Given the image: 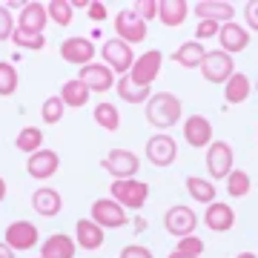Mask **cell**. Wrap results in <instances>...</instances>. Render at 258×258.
<instances>
[{
    "label": "cell",
    "mask_w": 258,
    "mask_h": 258,
    "mask_svg": "<svg viewBox=\"0 0 258 258\" xmlns=\"http://www.w3.org/2000/svg\"><path fill=\"white\" fill-rule=\"evenodd\" d=\"M144 115H147V120L155 129L166 132V129H172L178 120H181L184 103H181V98L172 95V92H155L147 103H144Z\"/></svg>",
    "instance_id": "1"
},
{
    "label": "cell",
    "mask_w": 258,
    "mask_h": 258,
    "mask_svg": "<svg viewBox=\"0 0 258 258\" xmlns=\"http://www.w3.org/2000/svg\"><path fill=\"white\" fill-rule=\"evenodd\" d=\"M109 198L118 201L123 210H144V204L149 198V186L138 178H120V181H112L109 184Z\"/></svg>",
    "instance_id": "2"
},
{
    "label": "cell",
    "mask_w": 258,
    "mask_h": 258,
    "mask_svg": "<svg viewBox=\"0 0 258 258\" xmlns=\"http://www.w3.org/2000/svg\"><path fill=\"white\" fill-rule=\"evenodd\" d=\"M89 218L98 227H103V230H118V227H126L129 212L118 201H112V198H98L92 204V210H89Z\"/></svg>",
    "instance_id": "3"
},
{
    "label": "cell",
    "mask_w": 258,
    "mask_h": 258,
    "mask_svg": "<svg viewBox=\"0 0 258 258\" xmlns=\"http://www.w3.org/2000/svg\"><path fill=\"white\" fill-rule=\"evenodd\" d=\"M101 166L112 175V181H120V178H135L141 169V158L132 152V149H112L109 155L101 161Z\"/></svg>",
    "instance_id": "4"
},
{
    "label": "cell",
    "mask_w": 258,
    "mask_h": 258,
    "mask_svg": "<svg viewBox=\"0 0 258 258\" xmlns=\"http://www.w3.org/2000/svg\"><path fill=\"white\" fill-rule=\"evenodd\" d=\"M201 75L207 83H227L235 75V63H232V55H227V52H207L201 60Z\"/></svg>",
    "instance_id": "5"
},
{
    "label": "cell",
    "mask_w": 258,
    "mask_h": 258,
    "mask_svg": "<svg viewBox=\"0 0 258 258\" xmlns=\"http://www.w3.org/2000/svg\"><path fill=\"white\" fill-rule=\"evenodd\" d=\"M98 55L103 57V63L109 66L115 75H126L129 69H132V63H135V52H132V46L123 43V40H118V37L106 40Z\"/></svg>",
    "instance_id": "6"
},
{
    "label": "cell",
    "mask_w": 258,
    "mask_h": 258,
    "mask_svg": "<svg viewBox=\"0 0 258 258\" xmlns=\"http://www.w3.org/2000/svg\"><path fill=\"white\" fill-rule=\"evenodd\" d=\"M207 169L212 181H227L235 164H232V147L227 141H212L207 147Z\"/></svg>",
    "instance_id": "7"
},
{
    "label": "cell",
    "mask_w": 258,
    "mask_h": 258,
    "mask_svg": "<svg viewBox=\"0 0 258 258\" xmlns=\"http://www.w3.org/2000/svg\"><path fill=\"white\" fill-rule=\"evenodd\" d=\"M161 63H164V55H161L158 49H149V52H144L141 57H135L132 69L126 72L129 81L138 83V86H152V81L161 75Z\"/></svg>",
    "instance_id": "8"
},
{
    "label": "cell",
    "mask_w": 258,
    "mask_h": 258,
    "mask_svg": "<svg viewBox=\"0 0 258 258\" xmlns=\"http://www.w3.org/2000/svg\"><path fill=\"white\" fill-rule=\"evenodd\" d=\"M164 227L169 235H178V238H184V235H192L195 227H198V215L192 212V207H186V204H175V207H169L164 212Z\"/></svg>",
    "instance_id": "9"
},
{
    "label": "cell",
    "mask_w": 258,
    "mask_h": 258,
    "mask_svg": "<svg viewBox=\"0 0 258 258\" xmlns=\"http://www.w3.org/2000/svg\"><path fill=\"white\" fill-rule=\"evenodd\" d=\"M115 32H118V40H123L129 46L147 40V23L135 15V9H120L115 15Z\"/></svg>",
    "instance_id": "10"
},
{
    "label": "cell",
    "mask_w": 258,
    "mask_h": 258,
    "mask_svg": "<svg viewBox=\"0 0 258 258\" xmlns=\"http://www.w3.org/2000/svg\"><path fill=\"white\" fill-rule=\"evenodd\" d=\"M147 158H149V164L152 166H172L178 161V144L175 138H169L166 132H161V135H152V138L147 141Z\"/></svg>",
    "instance_id": "11"
},
{
    "label": "cell",
    "mask_w": 258,
    "mask_h": 258,
    "mask_svg": "<svg viewBox=\"0 0 258 258\" xmlns=\"http://www.w3.org/2000/svg\"><path fill=\"white\" fill-rule=\"evenodd\" d=\"M95 55H98V49H95V43L89 37H66L60 43V57L66 63L89 66V63H95Z\"/></svg>",
    "instance_id": "12"
},
{
    "label": "cell",
    "mask_w": 258,
    "mask_h": 258,
    "mask_svg": "<svg viewBox=\"0 0 258 258\" xmlns=\"http://www.w3.org/2000/svg\"><path fill=\"white\" fill-rule=\"evenodd\" d=\"M78 81H83V86L89 89V92H109L112 86H115V72H112L106 63H89V66H81V75H78Z\"/></svg>",
    "instance_id": "13"
},
{
    "label": "cell",
    "mask_w": 258,
    "mask_h": 258,
    "mask_svg": "<svg viewBox=\"0 0 258 258\" xmlns=\"http://www.w3.org/2000/svg\"><path fill=\"white\" fill-rule=\"evenodd\" d=\"M37 238H40V232L32 221H12L6 227V244L15 252H29L32 247H37Z\"/></svg>",
    "instance_id": "14"
},
{
    "label": "cell",
    "mask_w": 258,
    "mask_h": 258,
    "mask_svg": "<svg viewBox=\"0 0 258 258\" xmlns=\"http://www.w3.org/2000/svg\"><path fill=\"white\" fill-rule=\"evenodd\" d=\"M57 166H60V158H57L55 149H37L35 155H29L26 172L35 178V181H49V178L57 172Z\"/></svg>",
    "instance_id": "15"
},
{
    "label": "cell",
    "mask_w": 258,
    "mask_h": 258,
    "mask_svg": "<svg viewBox=\"0 0 258 258\" xmlns=\"http://www.w3.org/2000/svg\"><path fill=\"white\" fill-rule=\"evenodd\" d=\"M184 141L195 149H207L212 144V123L204 115H189L184 120Z\"/></svg>",
    "instance_id": "16"
},
{
    "label": "cell",
    "mask_w": 258,
    "mask_h": 258,
    "mask_svg": "<svg viewBox=\"0 0 258 258\" xmlns=\"http://www.w3.org/2000/svg\"><path fill=\"white\" fill-rule=\"evenodd\" d=\"M198 20H212V23H232L235 18V6L227 3V0H198L192 6Z\"/></svg>",
    "instance_id": "17"
},
{
    "label": "cell",
    "mask_w": 258,
    "mask_h": 258,
    "mask_svg": "<svg viewBox=\"0 0 258 258\" xmlns=\"http://www.w3.org/2000/svg\"><path fill=\"white\" fill-rule=\"evenodd\" d=\"M204 224H207V230H212V232H230L232 227H235V210H232L230 204L212 201V204H207Z\"/></svg>",
    "instance_id": "18"
},
{
    "label": "cell",
    "mask_w": 258,
    "mask_h": 258,
    "mask_svg": "<svg viewBox=\"0 0 258 258\" xmlns=\"http://www.w3.org/2000/svg\"><path fill=\"white\" fill-rule=\"evenodd\" d=\"M103 238H106V230L98 227L92 218H81V221L75 224V244L86 252H92V249H101L103 247Z\"/></svg>",
    "instance_id": "19"
},
{
    "label": "cell",
    "mask_w": 258,
    "mask_h": 258,
    "mask_svg": "<svg viewBox=\"0 0 258 258\" xmlns=\"http://www.w3.org/2000/svg\"><path fill=\"white\" fill-rule=\"evenodd\" d=\"M218 43H221V52H227V55L244 52L249 46V29L238 26L235 20L232 23H224L221 32H218Z\"/></svg>",
    "instance_id": "20"
},
{
    "label": "cell",
    "mask_w": 258,
    "mask_h": 258,
    "mask_svg": "<svg viewBox=\"0 0 258 258\" xmlns=\"http://www.w3.org/2000/svg\"><path fill=\"white\" fill-rule=\"evenodd\" d=\"M46 23H49L46 3H37V0H29L26 6L20 9L18 29H23V32H35V35H43V29H46Z\"/></svg>",
    "instance_id": "21"
},
{
    "label": "cell",
    "mask_w": 258,
    "mask_h": 258,
    "mask_svg": "<svg viewBox=\"0 0 258 258\" xmlns=\"http://www.w3.org/2000/svg\"><path fill=\"white\" fill-rule=\"evenodd\" d=\"M32 210L37 215H43V218H52V215H57V212L63 210V198L52 186H40V189L32 192Z\"/></svg>",
    "instance_id": "22"
},
{
    "label": "cell",
    "mask_w": 258,
    "mask_h": 258,
    "mask_svg": "<svg viewBox=\"0 0 258 258\" xmlns=\"http://www.w3.org/2000/svg\"><path fill=\"white\" fill-rule=\"evenodd\" d=\"M189 15V3L186 0H158V20L166 29H178Z\"/></svg>",
    "instance_id": "23"
},
{
    "label": "cell",
    "mask_w": 258,
    "mask_h": 258,
    "mask_svg": "<svg viewBox=\"0 0 258 258\" xmlns=\"http://www.w3.org/2000/svg\"><path fill=\"white\" fill-rule=\"evenodd\" d=\"M75 244L69 235L63 232H55V235H49L43 244H40V258H75Z\"/></svg>",
    "instance_id": "24"
},
{
    "label": "cell",
    "mask_w": 258,
    "mask_h": 258,
    "mask_svg": "<svg viewBox=\"0 0 258 258\" xmlns=\"http://www.w3.org/2000/svg\"><path fill=\"white\" fill-rule=\"evenodd\" d=\"M204 55H207V49H204L198 40H186V43H181V46L172 52V63L184 66V69H198Z\"/></svg>",
    "instance_id": "25"
},
{
    "label": "cell",
    "mask_w": 258,
    "mask_h": 258,
    "mask_svg": "<svg viewBox=\"0 0 258 258\" xmlns=\"http://www.w3.org/2000/svg\"><path fill=\"white\" fill-rule=\"evenodd\" d=\"M249 92H252V83H249L247 75H241V72H235L230 81L224 83V98H227V103H230V106L244 103L249 98Z\"/></svg>",
    "instance_id": "26"
},
{
    "label": "cell",
    "mask_w": 258,
    "mask_h": 258,
    "mask_svg": "<svg viewBox=\"0 0 258 258\" xmlns=\"http://www.w3.org/2000/svg\"><path fill=\"white\" fill-rule=\"evenodd\" d=\"M89 89L83 86V81H78V78H72V81H66L63 86H60V101H63V106H72V109H81V106H86L89 103Z\"/></svg>",
    "instance_id": "27"
},
{
    "label": "cell",
    "mask_w": 258,
    "mask_h": 258,
    "mask_svg": "<svg viewBox=\"0 0 258 258\" xmlns=\"http://www.w3.org/2000/svg\"><path fill=\"white\" fill-rule=\"evenodd\" d=\"M115 89H118V98H123L126 103H147L152 98V86H138L129 81V75H120Z\"/></svg>",
    "instance_id": "28"
},
{
    "label": "cell",
    "mask_w": 258,
    "mask_h": 258,
    "mask_svg": "<svg viewBox=\"0 0 258 258\" xmlns=\"http://www.w3.org/2000/svg\"><path fill=\"white\" fill-rule=\"evenodd\" d=\"M92 118H95V123H98L101 129H106V132H115V129L120 126V112H118V106H115V103L101 101L98 106H95Z\"/></svg>",
    "instance_id": "29"
},
{
    "label": "cell",
    "mask_w": 258,
    "mask_h": 258,
    "mask_svg": "<svg viewBox=\"0 0 258 258\" xmlns=\"http://www.w3.org/2000/svg\"><path fill=\"white\" fill-rule=\"evenodd\" d=\"M186 192L192 195V201H198V204H212L215 195H218V189H215L212 181H204V178L189 175L186 178Z\"/></svg>",
    "instance_id": "30"
},
{
    "label": "cell",
    "mask_w": 258,
    "mask_h": 258,
    "mask_svg": "<svg viewBox=\"0 0 258 258\" xmlns=\"http://www.w3.org/2000/svg\"><path fill=\"white\" fill-rule=\"evenodd\" d=\"M15 147L20 152H26V155H35L37 149H43V132L37 126H23L18 132V138H15Z\"/></svg>",
    "instance_id": "31"
},
{
    "label": "cell",
    "mask_w": 258,
    "mask_h": 258,
    "mask_svg": "<svg viewBox=\"0 0 258 258\" xmlns=\"http://www.w3.org/2000/svg\"><path fill=\"white\" fill-rule=\"evenodd\" d=\"M249 189H252V181L244 169H232L230 175H227V192L230 198H247Z\"/></svg>",
    "instance_id": "32"
},
{
    "label": "cell",
    "mask_w": 258,
    "mask_h": 258,
    "mask_svg": "<svg viewBox=\"0 0 258 258\" xmlns=\"http://www.w3.org/2000/svg\"><path fill=\"white\" fill-rule=\"evenodd\" d=\"M18 69L6 60H0V98H12V95L18 92Z\"/></svg>",
    "instance_id": "33"
},
{
    "label": "cell",
    "mask_w": 258,
    "mask_h": 258,
    "mask_svg": "<svg viewBox=\"0 0 258 258\" xmlns=\"http://www.w3.org/2000/svg\"><path fill=\"white\" fill-rule=\"evenodd\" d=\"M72 3L69 0H49L46 3V15L49 20H55L57 26H69L72 23Z\"/></svg>",
    "instance_id": "34"
},
{
    "label": "cell",
    "mask_w": 258,
    "mask_h": 258,
    "mask_svg": "<svg viewBox=\"0 0 258 258\" xmlns=\"http://www.w3.org/2000/svg\"><path fill=\"white\" fill-rule=\"evenodd\" d=\"M63 101H60V95H52V98H46L43 101V106H40V118L46 120V123H60L63 120Z\"/></svg>",
    "instance_id": "35"
},
{
    "label": "cell",
    "mask_w": 258,
    "mask_h": 258,
    "mask_svg": "<svg viewBox=\"0 0 258 258\" xmlns=\"http://www.w3.org/2000/svg\"><path fill=\"white\" fill-rule=\"evenodd\" d=\"M12 40H15V46L32 49V52H40V49L46 46V37H43V35H35V32H23V29H15Z\"/></svg>",
    "instance_id": "36"
},
{
    "label": "cell",
    "mask_w": 258,
    "mask_h": 258,
    "mask_svg": "<svg viewBox=\"0 0 258 258\" xmlns=\"http://www.w3.org/2000/svg\"><path fill=\"white\" fill-rule=\"evenodd\" d=\"M178 252H186V255H201L204 252V241L198 235H184V238H178Z\"/></svg>",
    "instance_id": "37"
},
{
    "label": "cell",
    "mask_w": 258,
    "mask_h": 258,
    "mask_svg": "<svg viewBox=\"0 0 258 258\" xmlns=\"http://www.w3.org/2000/svg\"><path fill=\"white\" fill-rule=\"evenodd\" d=\"M132 9H135V15L147 23V20H155L158 18V0H138Z\"/></svg>",
    "instance_id": "38"
},
{
    "label": "cell",
    "mask_w": 258,
    "mask_h": 258,
    "mask_svg": "<svg viewBox=\"0 0 258 258\" xmlns=\"http://www.w3.org/2000/svg\"><path fill=\"white\" fill-rule=\"evenodd\" d=\"M221 32V23H212V20H198V29H195V40L201 43L207 37H218Z\"/></svg>",
    "instance_id": "39"
},
{
    "label": "cell",
    "mask_w": 258,
    "mask_h": 258,
    "mask_svg": "<svg viewBox=\"0 0 258 258\" xmlns=\"http://www.w3.org/2000/svg\"><path fill=\"white\" fill-rule=\"evenodd\" d=\"M15 35V20H12V12L6 6H0V40H9Z\"/></svg>",
    "instance_id": "40"
},
{
    "label": "cell",
    "mask_w": 258,
    "mask_h": 258,
    "mask_svg": "<svg viewBox=\"0 0 258 258\" xmlns=\"http://www.w3.org/2000/svg\"><path fill=\"white\" fill-rule=\"evenodd\" d=\"M118 258H152V249L141 247V244H129V247L120 249Z\"/></svg>",
    "instance_id": "41"
},
{
    "label": "cell",
    "mask_w": 258,
    "mask_h": 258,
    "mask_svg": "<svg viewBox=\"0 0 258 258\" xmlns=\"http://www.w3.org/2000/svg\"><path fill=\"white\" fill-rule=\"evenodd\" d=\"M244 20H247V29L258 32V0H249L247 9H244Z\"/></svg>",
    "instance_id": "42"
},
{
    "label": "cell",
    "mask_w": 258,
    "mask_h": 258,
    "mask_svg": "<svg viewBox=\"0 0 258 258\" xmlns=\"http://www.w3.org/2000/svg\"><path fill=\"white\" fill-rule=\"evenodd\" d=\"M86 15L98 23V20H106V3H101V0H92L89 3V9H86Z\"/></svg>",
    "instance_id": "43"
},
{
    "label": "cell",
    "mask_w": 258,
    "mask_h": 258,
    "mask_svg": "<svg viewBox=\"0 0 258 258\" xmlns=\"http://www.w3.org/2000/svg\"><path fill=\"white\" fill-rule=\"evenodd\" d=\"M0 258H15V249H12L6 241H0Z\"/></svg>",
    "instance_id": "44"
},
{
    "label": "cell",
    "mask_w": 258,
    "mask_h": 258,
    "mask_svg": "<svg viewBox=\"0 0 258 258\" xmlns=\"http://www.w3.org/2000/svg\"><path fill=\"white\" fill-rule=\"evenodd\" d=\"M69 3H72V9H89L92 0H69Z\"/></svg>",
    "instance_id": "45"
},
{
    "label": "cell",
    "mask_w": 258,
    "mask_h": 258,
    "mask_svg": "<svg viewBox=\"0 0 258 258\" xmlns=\"http://www.w3.org/2000/svg\"><path fill=\"white\" fill-rule=\"evenodd\" d=\"M169 258H201V255H186V252H178L175 249V252H169Z\"/></svg>",
    "instance_id": "46"
},
{
    "label": "cell",
    "mask_w": 258,
    "mask_h": 258,
    "mask_svg": "<svg viewBox=\"0 0 258 258\" xmlns=\"http://www.w3.org/2000/svg\"><path fill=\"white\" fill-rule=\"evenodd\" d=\"M3 198H6V181L0 178V201H3Z\"/></svg>",
    "instance_id": "47"
},
{
    "label": "cell",
    "mask_w": 258,
    "mask_h": 258,
    "mask_svg": "<svg viewBox=\"0 0 258 258\" xmlns=\"http://www.w3.org/2000/svg\"><path fill=\"white\" fill-rule=\"evenodd\" d=\"M235 258H258V255H252V252H241V255H235Z\"/></svg>",
    "instance_id": "48"
},
{
    "label": "cell",
    "mask_w": 258,
    "mask_h": 258,
    "mask_svg": "<svg viewBox=\"0 0 258 258\" xmlns=\"http://www.w3.org/2000/svg\"><path fill=\"white\" fill-rule=\"evenodd\" d=\"M255 92H258V81H255Z\"/></svg>",
    "instance_id": "49"
}]
</instances>
